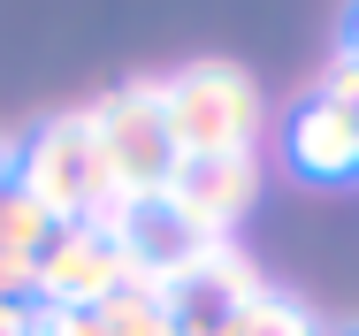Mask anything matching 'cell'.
<instances>
[{"label": "cell", "instance_id": "1", "mask_svg": "<svg viewBox=\"0 0 359 336\" xmlns=\"http://www.w3.org/2000/svg\"><path fill=\"white\" fill-rule=\"evenodd\" d=\"M15 191L39 206L54 229H69V222L115 229V222L130 214V206L115 199V184H107V161H100V137H92V115H84V107H69V115H46L39 130L23 137Z\"/></svg>", "mask_w": 359, "mask_h": 336}, {"label": "cell", "instance_id": "2", "mask_svg": "<svg viewBox=\"0 0 359 336\" xmlns=\"http://www.w3.org/2000/svg\"><path fill=\"white\" fill-rule=\"evenodd\" d=\"M161 84V123L176 161H215V153H252L260 137V92L237 62H184Z\"/></svg>", "mask_w": 359, "mask_h": 336}, {"label": "cell", "instance_id": "3", "mask_svg": "<svg viewBox=\"0 0 359 336\" xmlns=\"http://www.w3.org/2000/svg\"><path fill=\"white\" fill-rule=\"evenodd\" d=\"M84 115H92V137H100L115 199L123 206L161 199L168 176H176V145H168V123H161V84H123L107 100H92Z\"/></svg>", "mask_w": 359, "mask_h": 336}, {"label": "cell", "instance_id": "4", "mask_svg": "<svg viewBox=\"0 0 359 336\" xmlns=\"http://www.w3.org/2000/svg\"><path fill=\"white\" fill-rule=\"evenodd\" d=\"M123 283H130L123 245H115L107 229H92V222H69V229H54L46 253H39V290H31V306L92 314V306H107Z\"/></svg>", "mask_w": 359, "mask_h": 336}, {"label": "cell", "instance_id": "5", "mask_svg": "<svg viewBox=\"0 0 359 336\" xmlns=\"http://www.w3.org/2000/svg\"><path fill=\"white\" fill-rule=\"evenodd\" d=\"M107 237L123 245V260H130V283H138V290H161V298H168L184 275H199V268H207V253H215V245H229V237H207V229H191V222H184L168 199L130 206V214H123Z\"/></svg>", "mask_w": 359, "mask_h": 336}, {"label": "cell", "instance_id": "6", "mask_svg": "<svg viewBox=\"0 0 359 336\" xmlns=\"http://www.w3.org/2000/svg\"><path fill=\"white\" fill-rule=\"evenodd\" d=\"M161 199L176 206L191 229H207V237H229V229L245 222V206L260 199V161H252V153L176 161V176H168V191H161Z\"/></svg>", "mask_w": 359, "mask_h": 336}, {"label": "cell", "instance_id": "7", "mask_svg": "<svg viewBox=\"0 0 359 336\" xmlns=\"http://www.w3.org/2000/svg\"><path fill=\"white\" fill-rule=\"evenodd\" d=\"M252 298H268V283L260 268L237 253V245H215L207 253V268L184 275L176 290H168V314H176V336H215L237 306H252Z\"/></svg>", "mask_w": 359, "mask_h": 336}, {"label": "cell", "instance_id": "8", "mask_svg": "<svg viewBox=\"0 0 359 336\" xmlns=\"http://www.w3.org/2000/svg\"><path fill=\"white\" fill-rule=\"evenodd\" d=\"M290 168L313 176V184L359 176V115L352 107H329V100H306L290 115Z\"/></svg>", "mask_w": 359, "mask_h": 336}, {"label": "cell", "instance_id": "9", "mask_svg": "<svg viewBox=\"0 0 359 336\" xmlns=\"http://www.w3.org/2000/svg\"><path fill=\"white\" fill-rule=\"evenodd\" d=\"M92 336H176V314H168V298H161V290L123 283L107 306H92Z\"/></svg>", "mask_w": 359, "mask_h": 336}, {"label": "cell", "instance_id": "10", "mask_svg": "<svg viewBox=\"0 0 359 336\" xmlns=\"http://www.w3.org/2000/svg\"><path fill=\"white\" fill-rule=\"evenodd\" d=\"M215 336H313V314L283 298V290H268V298H252V306H237Z\"/></svg>", "mask_w": 359, "mask_h": 336}, {"label": "cell", "instance_id": "11", "mask_svg": "<svg viewBox=\"0 0 359 336\" xmlns=\"http://www.w3.org/2000/svg\"><path fill=\"white\" fill-rule=\"evenodd\" d=\"M46 237H54V222H46L39 206H31L15 184H8V191H0V253H15V260H39V253H46Z\"/></svg>", "mask_w": 359, "mask_h": 336}, {"label": "cell", "instance_id": "12", "mask_svg": "<svg viewBox=\"0 0 359 336\" xmlns=\"http://www.w3.org/2000/svg\"><path fill=\"white\" fill-rule=\"evenodd\" d=\"M313 100H329V107H352V115H359V54H352V46H337V54H329L321 84H313Z\"/></svg>", "mask_w": 359, "mask_h": 336}, {"label": "cell", "instance_id": "13", "mask_svg": "<svg viewBox=\"0 0 359 336\" xmlns=\"http://www.w3.org/2000/svg\"><path fill=\"white\" fill-rule=\"evenodd\" d=\"M23 336H92V314H62V306H31Z\"/></svg>", "mask_w": 359, "mask_h": 336}, {"label": "cell", "instance_id": "14", "mask_svg": "<svg viewBox=\"0 0 359 336\" xmlns=\"http://www.w3.org/2000/svg\"><path fill=\"white\" fill-rule=\"evenodd\" d=\"M15 161H23V137H0V191L15 184Z\"/></svg>", "mask_w": 359, "mask_h": 336}, {"label": "cell", "instance_id": "15", "mask_svg": "<svg viewBox=\"0 0 359 336\" xmlns=\"http://www.w3.org/2000/svg\"><path fill=\"white\" fill-rule=\"evenodd\" d=\"M344 46H352V54H359V23H352V39H344Z\"/></svg>", "mask_w": 359, "mask_h": 336}]
</instances>
